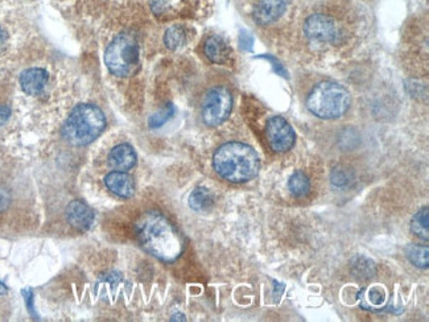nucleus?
I'll return each instance as SVG.
<instances>
[{"mask_svg": "<svg viewBox=\"0 0 429 322\" xmlns=\"http://www.w3.org/2000/svg\"><path fill=\"white\" fill-rule=\"evenodd\" d=\"M135 229L142 247L159 260L172 263L183 254L184 239L166 215L147 212L140 215Z\"/></svg>", "mask_w": 429, "mask_h": 322, "instance_id": "obj_1", "label": "nucleus"}, {"mask_svg": "<svg viewBox=\"0 0 429 322\" xmlns=\"http://www.w3.org/2000/svg\"><path fill=\"white\" fill-rule=\"evenodd\" d=\"M217 173L224 180L241 184L253 180L259 172V157L250 146L227 143L217 149L213 157Z\"/></svg>", "mask_w": 429, "mask_h": 322, "instance_id": "obj_2", "label": "nucleus"}, {"mask_svg": "<svg viewBox=\"0 0 429 322\" xmlns=\"http://www.w3.org/2000/svg\"><path fill=\"white\" fill-rule=\"evenodd\" d=\"M106 127V117L102 110L94 105H79L69 115L62 137L72 146H88L97 139Z\"/></svg>", "mask_w": 429, "mask_h": 322, "instance_id": "obj_3", "label": "nucleus"}, {"mask_svg": "<svg viewBox=\"0 0 429 322\" xmlns=\"http://www.w3.org/2000/svg\"><path fill=\"white\" fill-rule=\"evenodd\" d=\"M349 91L336 82H321L309 94L307 106L313 115L321 119H337L350 108Z\"/></svg>", "mask_w": 429, "mask_h": 322, "instance_id": "obj_4", "label": "nucleus"}, {"mask_svg": "<svg viewBox=\"0 0 429 322\" xmlns=\"http://www.w3.org/2000/svg\"><path fill=\"white\" fill-rule=\"evenodd\" d=\"M139 52L137 39L131 33H120L106 49V67L118 77H131L140 67Z\"/></svg>", "mask_w": 429, "mask_h": 322, "instance_id": "obj_5", "label": "nucleus"}, {"mask_svg": "<svg viewBox=\"0 0 429 322\" xmlns=\"http://www.w3.org/2000/svg\"><path fill=\"white\" fill-rule=\"evenodd\" d=\"M233 97L229 88L224 86L212 88L202 103V119L206 126L217 127L222 125L231 113Z\"/></svg>", "mask_w": 429, "mask_h": 322, "instance_id": "obj_6", "label": "nucleus"}, {"mask_svg": "<svg viewBox=\"0 0 429 322\" xmlns=\"http://www.w3.org/2000/svg\"><path fill=\"white\" fill-rule=\"evenodd\" d=\"M268 144L275 152H287L296 142V134L291 125L282 117H273L265 126Z\"/></svg>", "mask_w": 429, "mask_h": 322, "instance_id": "obj_7", "label": "nucleus"}, {"mask_svg": "<svg viewBox=\"0 0 429 322\" xmlns=\"http://www.w3.org/2000/svg\"><path fill=\"white\" fill-rule=\"evenodd\" d=\"M304 32L308 39L317 42H328L333 41L337 36V25L334 20L321 15L316 13L309 16L305 24H304Z\"/></svg>", "mask_w": 429, "mask_h": 322, "instance_id": "obj_8", "label": "nucleus"}, {"mask_svg": "<svg viewBox=\"0 0 429 322\" xmlns=\"http://www.w3.org/2000/svg\"><path fill=\"white\" fill-rule=\"evenodd\" d=\"M67 219L69 225L79 231H86L94 222V213L84 201H72L67 207Z\"/></svg>", "mask_w": 429, "mask_h": 322, "instance_id": "obj_9", "label": "nucleus"}, {"mask_svg": "<svg viewBox=\"0 0 429 322\" xmlns=\"http://www.w3.org/2000/svg\"><path fill=\"white\" fill-rule=\"evenodd\" d=\"M290 0H261L254 10V18L258 24L267 25L283 15Z\"/></svg>", "mask_w": 429, "mask_h": 322, "instance_id": "obj_10", "label": "nucleus"}, {"mask_svg": "<svg viewBox=\"0 0 429 322\" xmlns=\"http://www.w3.org/2000/svg\"><path fill=\"white\" fill-rule=\"evenodd\" d=\"M47 70L41 68H30L24 70L20 76V86L28 96H39L48 84Z\"/></svg>", "mask_w": 429, "mask_h": 322, "instance_id": "obj_11", "label": "nucleus"}, {"mask_svg": "<svg viewBox=\"0 0 429 322\" xmlns=\"http://www.w3.org/2000/svg\"><path fill=\"white\" fill-rule=\"evenodd\" d=\"M105 184L108 190L120 198H131L135 193V184L132 177L126 172L114 171L105 177Z\"/></svg>", "mask_w": 429, "mask_h": 322, "instance_id": "obj_12", "label": "nucleus"}, {"mask_svg": "<svg viewBox=\"0 0 429 322\" xmlns=\"http://www.w3.org/2000/svg\"><path fill=\"white\" fill-rule=\"evenodd\" d=\"M137 164V154L134 148L128 144H119L113 148L108 155V166L114 171L126 172Z\"/></svg>", "mask_w": 429, "mask_h": 322, "instance_id": "obj_13", "label": "nucleus"}, {"mask_svg": "<svg viewBox=\"0 0 429 322\" xmlns=\"http://www.w3.org/2000/svg\"><path fill=\"white\" fill-rule=\"evenodd\" d=\"M206 57L214 64H224L230 57V49L219 36H210L204 45Z\"/></svg>", "mask_w": 429, "mask_h": 322, "instance_id": "obj_14", "label": "nucleus"}, {"mask_svg": "<svg viewBox=\"0 0 429 322\" xmlns=\"http://www.w3.org/2000/svg\"><path fill=\"white\" fill-rule=\"evenodd\" d=\"M214 202V198L206 188H197L189 197V206L195 212L209 210Z\"/></svg>", "mask_w": 429, "mask_h": 322, "instance_id": "obj_15", "label": "nucleus"}, {"mask_svg": "<svg viewBox=\"0 0 429 322\" xmlns=\"http://www.w3.org/2000/svg\"><path fill=\"white\" fill-rule=\"evenodd\" d=\"M351 272L361 280H367L371 279L375 274V265L369 258L366 256H357L351 262Z\"/></svg>", "mask_w": 429, "mask_h": 322, "instance_id": "obj_16", "label": "nucleus"}, {"mask_svg": "<svg viewBox=\"0 0 429 322\" xmlns=\"http://www.w3.org/2000/svg\"><path fill=\"white\" fill-rule=\"evenodd\" d=\"M429 212L428 207L421 209L416 214L413 215L411 221V230L412 233L419 236L424 241L429 239Z\"/></svg>", "mask_w": 429, "mask_h": 322, "instance_id": "obj_17", "label": "nucleus"}, {"mask_svg": "<svg viewBox=\"0 0 429 322\" xmlns=\"http://www.w3.org/2000/svg\"><path fill=\"white\" fill-rule=\"evenodd\" d=\"M406 255L411 263L419 268H428L429 248L421 244H410L406 250Z\"/></svg>", "mask_w": 429, "mask_h": 322, "instance_id": "obj_18", "label": "nucleus"}, {"mask_svg": "<svg viewBox=\"0 0 429 322\" xmlns=\"http://www.w3.org/2000/svg\"><path fill=\"white\" fill-rule=\"evenodd\" d=\"M288 188L294 197H305L311 190V181L309 177L307 176L302 171L294 172L290 181Z\"/></svg>", "mask_w": 429, "mask_h": 322, "instance_id": "obj_19", "label": "nucleus"}, {"mask_svg": "<svg viewBox=\"0 0 429 322\" xmlns=\"http://www.w3.org/2000/svg\"><path fill=\"white\" fill-rule=\"evenodd\" d=\"M185 30H184L183 27H180V25L171 27L169 30H166V35H164L166 47L168 49H171V50H176V49L180 48L185 42Z\"/></svg>", "mask_w": 429, "mask_h": 322, "instance_id": "obj_20", "label": "nucleus"}, {"mask_svg": "<svg viewBox=\"0 0 429 322\" xmlns=\"http://www.w3.org/2000/svg\"><path fill=\"white\" fill-rule=\"evenodd\" d=\"M173 115H175V108H173L172 103H168L166 108H161L159 113L154 114L152 117H149L148 125H149V127L151 128L161 127Z\"/></svg>", "mask_w": 429, "mask_h": 322, "instance_id": "obj_21", "label": "nucleus"}, {"mask_svg": "<svg viewBox=\"0 0 429 322\" xmlns=\"http://www.w3.org/2000/svg\"><path fill=\"white\" fill-rule=\"evenodd\" d=\"M363 297H366L367 301H362V308L370 309V305H372V306H382L384 304L386 293L381 288H372L370 291H367L366 296H363ZM372 306H371V309H372Z\"/></svg>", "mask_w": 429, "mask_h": 322, "instance_id": "obj_22", "label": "nucleus"}, {"mask_svg": "<svg viewBox=\"0 0 429 322\" xmlns=\"http://www.w3.org/2000/svg\"><path fill=\"white\" fill-rule=\"evenodd\" d=\"M353 178V173H351L349 169L346 168H334L332 171V175H331V180H332L333 185L336 186H345L348 185Z\"/></svg>", "mask_w": 429, "mask_h": 322, "instance_id": "obj_23", "label": "nucleus"}, {"mask_svg": "<svg viewBox=\"0 0 429 322\" xmlns=\"http://www.w3.org/2000/svg\"><path fill=\"white\" fill-rule=\"evenodd\" d=\"M261 59H268V61H271V64H273V70H275V73H278L279 76H282V77H285V79H288V74H287V70L283 68V65L278 61V59L273 57V56H261Z\"/></svg>", "mask_w": 429, "mask_h": 322, "instance_id": "obj_24", "label": "nucleus"}, {"mask_svg": "<svg viewBox=\"0 0 429 322\" xmlns=\"http://www.w3.org/2000/svg\"><path fill=\"white\" fill-rule=\"evenodd\" d=\"M254 45V39L251 38V35H248L246 30L241 32V47L246 50H253Z\"/></svg>", "mask_w": 429, "mask_h": 322, "instance_id": "obj_25", "label": "nucleus"}, {"mask_svg": "<svg viewBox=\"0 0 429 322\" xmlns=\"http://www.w3.org/2000/svg\"><path fill=\"white\" fill-rule=\"evenodd\" d=\"M10 193L4 188H0V212L7 209V206L10 205Z\"/></svg>", "mask_w": 429, "mask_h": 322, "instance_id": "obj_26", "label": "nucleus"}, {"mask_svg": "<svg viewBox=\"0 0 429 322\" xmlns=\"http://www.w3.org/2000/svg\"><path fill=\"white\" fill-rule=\"evenodd\" d=\"M11 117V108L4 106V105H0V126H3L4 123H7V120Z\"/></svg>", "mask_w": 429, "mask_h": 322, "instance_id": "obj_27", "label": "nucleus"}, {"mask_svg": "<svg viewBox=\"0 0 429 322\" xmlns=\"http://www.w3.org/2000/svg\"><path fill=\"white\" fill-rule=\"evenodd\" d=\"M7 39H8V36H7V32L6 30H3L1 27H0V52L4 49L6 47V44H7Z\"/></svg>", "mask_w": 429, "mask_h": 322, "instance_id": "obj_28", "label": "nucleus"}, {"mask_svg": "<svg viewBox=\"0 0 429 322\" xmlns=\"http://www.w3.org/2000/svg\"><path fill=\"white\" fill-rule=\"evenodd\" d=\"M171 320H172V321H178V320L185 321V318H184V316H183V314H176V316H173Z\"/></svg>", "mask_w": 429, "mask_h": 322, "instance_id": "obj_29", "label": "nucleus"}, {"mask_svg": "<svg viewBox=\"0 0 429 322\" xmlns=\"http://www.w3.org/2000/svg\"><path fill=\"white\" fill-rule=\"evenodd\" d=\"M7 292V288H6V285L0 282V293H6Z\"/></svg>", "mask_w": 429, "mask_h": 322, "instance_id": "obj_30", "label": "nucleus"}]
</instances>
